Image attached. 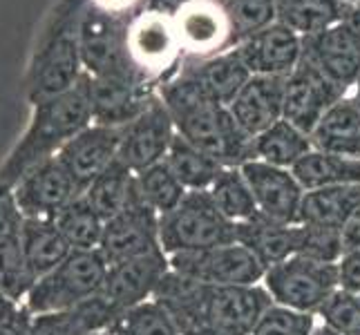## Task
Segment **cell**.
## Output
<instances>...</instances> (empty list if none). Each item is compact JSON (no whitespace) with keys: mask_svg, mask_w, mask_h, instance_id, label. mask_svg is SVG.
Here are the masks:
<instances>
[{"mask_svg":"<svg viewBox=\"0 0 360 335\" xmlns=\"http://www.w3.org/2000/svg\"><path fill=\"white\" fill-rule=\"evenodd\" d=\"M153 300L164 308L179 335H251L273 304L262 284L210 287L168 270Z\"/></svg>","mask_w":360,"mask_h":335,"instance_id":"cell-1","label":"cell"},{"mask_svg":"<svg viewBox=\"0 0 360 335\" xmlns=\"http://www.w3.org/2000/svg\"><path fill=\"white\" fill-rule=\"evenodd\" d=\"M175 130L186 141L210 155L224 168H240L253 161V136H248L231 110L213 103L197 85L177 72L159 88Z\"/></svg>","mask_w":360,"mask_h":335,"instance_id":"cell-2","label":"cell"},{"mask_svg":"<svg viewBox=\"0 0 360 335\" xmlns=\"http://www.w3.org/2000/svg\"><path fill=\"white\" fill-rule=\"evenodd\" d=\"M88 126H92V79L83 74L68 92L34 105L27 130L0 166V185L11 190L30 168L56 157Z\"/></svg>","mask_w":360,"mask_h":335,"instance_id":"cell-3","label":"cell"},{"mask_svg":"<svg viewBox=\"0 0 360 335\" xmlns=\"http://www.w3.org/2000/svg\"><path fill=\"white\" fill-rule=\"evenodd\" d=\"M90 0H58L43 25L25 70L22 94L32 107L68 92L83 77L79 29Z\"/></svg>","mask_w":360,"mask_h":335,"instance_id":"cell-4","label":"cell"},{"mask_svg":"<svg viewBox=\"0 0 360 335\" xmlns=\"http://www.w3.org/2000/svg\"><path fill=\"white\" fill-rule=\"evenodd\" d=\"M105 272L98 251H72L63 264L34 282L22 304L32 315L72 311L101 291Z\"/></svg>","mask_w":360,"mask_h":335,"instance_id":"cell-5","label":"cell"},{"mask_svg":"<svg viewBox=\"0 0 360 335\" xmlns=\"http://www.w3.org/2000/svg\"><path fill=\"white\" fill-rule=\"evenodd\" d=\"M235 242V223L219 213L208 190H188L184 202L159 217V244L168 257Z\"/></svg>","mask_w":360,"mask_h":335,"instance_id":"cell-6","label":"cell"},{"mask_svg":"<svg viewBox=\"0 0 360 335\" xmlns=\"http://www.w3.org/2000/svg\"><path fill=\"white\" fill-rule=\"evenodd\" d=\"M262 287L273 304L316 315L327 297L340 287V266L291 255L264 270Z\"/></svg>","mask_w":360,"mask_h":335,"instance_id":"cell-7","label":"cell"},{"mask_svg":"<svg viewBox=\"0 0 360 335\" xmlns=\"http://www.w3.org/2000/svg\"><path fill=\"white\" fill-rule=\"evenodd\" d=\"M128 52L132 63L159 88L177 77L184 63V49L175 18L139 9L130 18Z\"/></svg>","mask_w":360,"mask_h":335,"instance_id":"cell-8","label":"cell"},{"mask_svg":"<svg viewBox=\"0 0 360 335\" xmlns=\"http://www.w3.org/2000/svg\"><path fill=\"white\" fill-rule=\"evenodd\" d=\"M130 18L132 14H119V11H110L88 3L79 29L81 60L85 74L101 77V74L136 67L128 52Z\"/></svg>","mask_w":360,"mask_h":335,"instance_id":"cell-9","label":"cell"},{"mask_svg":"<svg viewBox=\"0 0 360 335\" xmlns=\"http://www.w3.org/2000/svg\"><path fill=\"white\" fill-rule=\"evenodd\" d=\"M170 270L210 287H253L262 284L264 266L242 244H221L193 253H177L168 257Z\"/></svg>","mask_w":360,"mask_h":335,"instance_id":"cell-10","label":"cell"},{"mask_svg":"<svg viewBox=\"0 0 360 335\" xmlns=\"http://www.w3.org/2000/svg\"><path fill=\"white\" fill-rule=\"evenodd\" d=\"M105 264H117L123 259L164 253L159 244V215L143 202V197L132 185V192L115 217L103 226V237L96 248Z\"/></svg>","mask_w":360,"mask_h":335,"instance_id":"cell-11","label":"cell"},{"mask_svg":"<svg viewBox=\"0 0 360 335\" xmlns=\"http://www.w3.org/2000/svg\"><path fill=\"white\" fill-rule=\"evenodd\" d=\"M92 79V123L110 128H126L157 96L159 85L141 70L130 67L101 74Z\"/></svg>","mask_w":360,"mask_h":335,"instance_id":"cell-12","label":"cell"},{"mask_svg":"<svg viewBox=\"0 0 360 335\" xmlns=\"http://www.w3.org/2000/svg\"><path fill=\"white\" fill-rule=\"evenodd\" d=\"M347 94L349 92L333 83L314 60H309L302 54L300 63L284 81L282 119L293 123L302 132L311 134L318 121L325 117V112Z\"/></svg>","mask_w":360,"mask_h":335,"instance_id":"cell-13","label":"cell"},{"mask_svg":"<svg viewBox=\"0 0 360 335\" xmlns=\"http://www.w3.org/2000/svg\"><path fill=\"white\" fill-rule=\"evenodd\" d=\"M11 195L27 219H56L60 210L83 192L63 164L52 157L25 172L14 183Z\"/></svg>","mask_w":360,"mask_h":335,"instance_id":"cell-14","label":"cell"},{"mask_svg":"<svg viewBox=\"0 0 360 335\" xmlns=\"http://www.w3.org/2000/svg\"><path fill=\"white\" fill-rule=\"evenodd\" d=\"M175 134V123H172L170 112L157 92V96H153V101L148 103L141 114L123 128L119 159L136 175V172L166 159Z\"/></svg>","mask_w":360,"mask_h":335,"instance_id":"cell-15","label":"cell"},{"mask_svg":"<svg viewBox=\"0 0 360 335\" xmlns=\"http://www.w3.org/2000/svg\"><path fill=\"white\" fill-rule=\"evenodd\" d=\"M170 262L166 253L141 255L123 262L110 264L101 293L117 313H126L130 308L153 300L157 287L168 275Z\"/></svg>","mask_w":360,"mask_h":335,"instance_id":"cell-16","label":"cell"},{"mask_svg":"<svg viewBox=\"0 0 360 335\" xmlns=\"http://www.w3.org/2000/svg\"><path fill=\"white\" fill-rule=\"evenodd\" d=\"M184 58H208L233 49V34L219 0H191L177 18Z\"/></svg>","mask_w":360,"mask_h":335,"instance_id":"cell-17","label":"cell"},{"mask_svg":"<svg viewBox=\"0 0 360 335\" xmlns=\"http://www.w3.org/2000/svg\"><path fill=\"white\" fill-rule=\"evenodd\" d=\"M255 197L257 210L262 215L282 221L297 223L300 221V206L304 188L295 179L293 170L264 164V161H246L240 166Z\"/></svg>","mask_w":360,"mask_h":335,"instance_id":"cell-18","label":"cell"},{"mask_svg":"<svg viewBox=\"0 0 360 335\" xmlns=\"http://www.w3.org/2000/svg\"><path fill=\"white\" fill-rule=\"evenodd\" d=\"M121 141L123 128L92 123V126H88L60 147L56 159L70 172V177L79 185V190L85 192L88 185L119 157Z\"/></svg>","mask_w":360,"mask_h":335,"instance_id":"cell-19","label":"cell"},{"mask_svg":"<svg viewBox=\"0 0 360 335\" xmlns=\"http://www.w3.org/2000/svg\"><path fill=\"white\" fill-rule=\"evenodd\" d=\"M25 219L27 217L20 213L11 190L0 185V291L18 304H22L36 282L25 259Z\"/></svg>","mask_w":360,"mask_h":335,"instance_id":"cell-20","label":"cell"},{"mask_svg":"<svg viewBox=\"0 0 360 335\" xmlns=\"http://www.w3.org/2000/svg\"><path fill=\"white\" fill-rule=\"evenodd\" d=\"M302 54L349 92L360 77V36L340 20L311 36H302Z\"/></svg>","mask_w":360,"mask_h":335,"instance_id":"cell-21","label":"cell"},{"mask_svg":"<svg viewBox=\"0 0 360 335\" xmlns=\"http://www.w3.org/2000/svg\"><path fill=\"white\" fill-rule=\"evenodd\" d=\"M244 65L253 77H284L295 70L302 58V36L282 22L248 36L238 47Z\"/></svg>","mask_w":360,"mask_h":335,"instance_id":"cell-22","label":"cell"},{"mask_svg":"<svg viewBox=\"0 0 360 335\" xmlns=\"http://www.w3.org/2000/svg\"><path fill=\"white\" fill-rule=\"evenodd\" d=\"M179 72L188 77L210 101L224 107L235 101V96L253 77L235 47L208 58H184Z\"/></svg>","mask_w":360,"mask_h":335,"instance_id":"cell-23","label":"cell"},{"mask_svg":"<svg viewBox=\"0 0 360 335\" xmlns=\"http://www.w3.org/2000/svg\"><path fill=\"white\" fill-rule=\"evenodd\" d=\"M284 77H251L229 105L240 128L255 136L282 119L284 110Z\"/></svg>","mask_w":360,"mask_h":335,"instance_id":"cell-24","label":"cell"},{"mask_svg":"<svg viewBox=\"0 0 360 335\" xmlns=\"http://www.w3.org/2000/svg\"><path fill=\"white\" fill-rule=\"evenodd\" d=\"M314 150L360 161V105L347 94L333 103L311 130Z\"/></svg>","mask_w":360,"mask_h":335,"instance_id":"cell-25","label":"cell"},{"mask_svg":"<svg viewBox=\"0 0 360 335\" xmlns=\"http://www.w3.org/2000/svg\"><path fill=\"white\" fill-rule=\"evenodd\" d=\"M297 223H282L262 213L235 223V242L248 248L264 268L276 266L295 255Z\"/></svg>","mask_w":360,"mask_h":335,"instance_id":"cell-26","label":"cell"},{"mask_svg":"<svg viewBox=\"0 0 360 335\" xmlns=\"http://www.w3.org/2000/svg\"><path fill=\"white\" fill-rule=\"evenodd\" d=\"M358 208H360V183L307 190L302 197L300 221L297 223H314V226L342 230L347 219Z\"/></svg>","mask_w":360,"mask_h":335,"instance_id":"cell-27","label":"cell"},{"mask_svg":"<svg viewBox=\"0 0 360 335\" xmlns=\"http://www.w3.org/2000/svg\"><path fill=\"white\" fill-rule=\"evenodd\" d=\"M25 259L34 280L47 275L58 264H63L74 248L58 230L54 219H25L22 230Z\"/></svg>","mask_w":360,"mask_h":335,"instance_id":"cell-28","label":"cell"},{"mask_svg":"<svg viewBox=\"0 0 360 335\" xmlns=\"http://www.w3.org/2000/svg\"><path fill=\"white\" fill-rule=\"evenodd\" d=\"M314 150L311 136L295 128L293 123L280 119L269 130L253 139V159L264 164L291 170L304 155Z\"/></svg>","mask_w":360,"mask_h":335,"instance_id":"cell-29","label":"cell"},{"mask_svg":"<svg viewBox=\"0 0 360 335\" xmlns=\"http://www.w3.org/2000/svg\"><path fill=\"white\" fill-rule=\"evenodd\" d=\"M295 179L307 190L331 188V185L360 183V161L322 150H311L291 168Z\"/></svg>","mask_w":360,"mask_h":335,"instance_id":"cell-30","label":"cell"},{"mask_svg":"<svg viewBox=\"0 0 360 335\" xmlns=\"http://www.w3.org/2000/svg\"><path fill=\"white\" fill-rule=\"evenodd\" d=\"M164 161L175 172V177L184 183L186 190H208L221 172V168H224L219 161L202 152L200 147H195L179 134H175Z\"/></svg>","mask_w":360,"mask_h":335,"instance_id":"cell-31","label":"cell"},{"mask_svg":"<svg viewBox=\"0 0 360 335\" xmlns=\"http://www.w3.org/2000/svg\"><path fill=\"white\" fill-rule=\"evenodd\" d=\"M278 22L300 36H311L342 20L345 5L336 0H276Z\"/></svg>","mask_w":360,"mask_h":335,"instance_id":"cell-32","label":"cell"},{"mask_svg":"<svg viewBox=\"0 0 360 335\" xmlns=\"http://www.w3.org/2000/svg\"><path fill=\"white\" fill-rule=\"evenodd\" d=\"M132 185H134V172L117 157L112 164L88 185V190L83 192V197L90 202V206L96 213L101 215V219L108 221L126 206L128 197L132 192Z\"/></svg>","mask_w":360,"mask_h":335,"instance_id":"cell-33","label":"cell"},{"mask_svg":"<svg viewBox=\"0 0 360 335\" xmlns=\"http://www.w3.org/2000/svg\"><path fill=\"white\" fill-rule=\"evenodd\" d=\"M54 221L74 251H96L101 244L105 221L83 195L60 210Z\"/></svg>","mask_w":360,"mask_h":335,"instance_id":"cell-34","label":"cell"},{"mask_svg":"<svg viewBox=\"0 0 360 335\" xmlns=\"http://www.w3.org/2000/svg\"><path fill=\"white\" fill-rule=\"evenodd\" d=\"M210 197H213L215 206L219 208V213L224 215L229 221L240 223L251 219L257 210L255 197L251 185H248L242 168H221L217 179L208 188Z\"/></svg>","mask_w":360,"mask_h":335,"instance_id":"cell-35","label":"cell"},{"mask_svg":"<svg viewBox=\"0 0 360 335\" xmlns=\"http://www.w3.org/2000/svg\"><path fill=\"white\" fill-rule=\"evenodd\" d=\"M136 190L143 197V202L150 206L155 213L161 217L175 210L186 197L184 183L175 177V172L168 168L166 161H159V164L146 168L134 175Z\"/></svg>","mask_w":360,"mask_h":335,"instance_id":"cell-36","label":"cell"},{"mask_svg":"<svg viewBox=\"0 0 360 335\" xmlns=\"http://www.w3.org/2000/svg\"><path fill=\"white\" fill-rule=\"evenodd\" d=\"M219 5L229 18L235 47L246 41L248 36L278 22L276 0H219Z\"/></svg>","mask_w":360,"mask_h":335,"instance_id":"cell-37","label":"cell"},{"mask_svg":"<svg viewBox=\"0 0 360 335\" xmlns=\"http://www.w3.org/2000/svg\"><path fill=\"white\" fill-rule=\"evenodd\" d=\"M105 335H179L168 313L155 300H148L130 311L121 313L105 331Z\"/></svg>","mask_w":360,"mask_h":335,"instance_id":"cell-38","label":"cell"},{"mask_svg":"<svg viewBox=\"0 0 360 335\" xmlns=\"http://www.w3.org/2000/svg\"><path fill=\"white\" fill-rule=\"evenodd\" d=\"M295 255L316 259V262L340 264V259L345 257L342 232L338 228L314 226V223H297Z\"/></svg>","mask_w":360,"mask_h":335,"instance_id":"cell-39","label":"cell"},{"mask_svg":"<svg viewBox=\"0 0 360 335\" xmlns=\"http://www.w3.org/2000/svg\"><path fill=\"white\" fill-rule=\"evenodd\" d=\"M320 324L338 335H360V300L358 293L338 287L316 313Z\"/></svg>","mask_w":360,"mask_h":335,"instance_id":"cell-40","label":"cell"},{"mask_svg":"<svg viewBox=\"0 0 360 335\" xmlns=\"http://www.w3.org/2000/svg\"><path fill=\"white\" fill-rule=\"evenodd\" d=\"M318 324V317L314 313L293 311V308L271 304L251 335H311Z\"/></svg>","mask_w":360,"mask_h":335,"instance_id":"cell-41","label":"cell"},{"mask_svg":"<svg viewBox=\"0 0 360 335\" xmlns=\"http://www.w3.org/2000/svg\"><path fill=\"white\" fill-rule=\"evenodd\" d=\"M32 333L34 335H105V333L90 331L77 317V313H74V311L34 315Z\"/></svg>","mask_w":360,"mask_h":335,"instance_id":"cell-42","label":"cell"},{"mask_svg":"<svg viewBox=\"0 0 360 335\" xmlns=\"http://www.w3.org/2000/svg\"><path fill=\"white\" fill-rule=\"evenodd\" d=\"M32 322H34V315L25 308V304H20L14 315L7 317L5 322H0V335H34Z\"/></svg>","mask_w":360,"mask_h":335,"instance_id":"cell-43","label":"cell"},{"mask_svg":"<svg viewBox=\"0 0 360 335\" xmlns=\"http://www.w3.org/2000/svg\"><path fill=\"white\" fill-rule=\"evenodd\" d=\"M342 246H345V255L360 251V208L356 213L347 219V223L342 226Z\"/></svg>","mask_w":360,"mask_h":335,"instance_id":"cell-44","label":"cell"},{"mask_svg":"<svg viewBox=\"0 0 360 335\" xmlns=\"http://www.w3.org/2000/svg\"><path fill=\"white\" fill-rule=\"evenodd\" d=\"M188 3H191V0H143L141 9L153 11V14L168 16V18H177V14Z\"/></svg>","mask_w":360,"mask_h":335,"instance_id":"cell-45","label":"cell"},{"mask_svg":"<svg viewBox=\"0 0 360 335\" xmlns=\"http://www.w3.org/2000/svg\"><path fill=\"white\" fill-rule=\"evenodd\" d=\"M90 3L103 9H110V11H119V14H130L136 3L143 5V0H90Z\"/></svg>","mask_w":360,"mask_h":335,"instance_id":"cell-46","label":"cell"},{"mask_svg":"<svg viewBox=\"0 0 360 335\" xmlns=\"http://www.w3.org/2000/svg\"><path fill=\"white\" fill-rule=\"evenodd\" d=\"M342 22L360 36V0H356V3H352V5H347Z\"/></svg>","mask_w":360,"mask_h":335,"instance_id":"cell-47","label":"cell"},{"mask_svg":"<svg viewBox=\"0 0 360 335\" xmlns=\"http://www.w3.org/2000/svg\"><path fill=\"white\" fill-rule=\"evenodd\" d=\"M18 302L16 300H11V297L5 293V291H0V322H5L7 317H11L16 311H18Z\"/></svg>","mask_w":360,"mask_h":335,"instance_id":"cell-48","label":"cell"},{"mask_svg":"<svg viewBox=\"0 0 360 335\" xmlns=\"http://www.w3.org/2000/svg\"><path fill=\"white\" fill-rule=\"evenodd\" d=\"M311 335H338L336 331H331L329 327H325V324H320V322H318V324H316V329H314V333Z\"/></svg>","mask_w":360,"mask_h":335,"instance_id":"cell-49","label":"cell"},{"mask_svg":"<svg viewBox=\"0 0 360 335\" xmlns=\"http://www.w3.org/2000/svg\"><path fill=\"white\" fill-rule=\"evenodd\" d=\"M352 90H354V92H352V96L356 98V101H358V105H360V77H358V81H356V85H354Z\"/></svg>","mask_w":360,"mask_h":335,"instance_id":"cell-50","label":"cell"},{"mask_svg":"<svg viewBox=\"0 0 360 335\" xmlns=\"http://www.w3.org/2000/svg\"><path fill=\"white\" fill-rule=\"evenodd\" d=\"M336 3H340V5H345V7H347V5H352V3H356V0H336Z\"/></svg>","mask_w":360,"mask_h":335,"instance_id":"cell-51","label":"cell"},{"mask_svg":"<svg viewBox=\"0 0 360 335\" xmlns=\"http://www.w3.org/2000/svg\"><path fill=\"white\" fill-rule=\"evenodd\" d=\"M358 300H360V291H358Z\"/></svg>","mask_w":360,"mask_h":335,"instance_id":"cell-52","label":"cell"}]
</instances>
